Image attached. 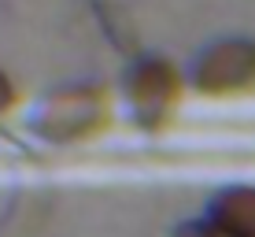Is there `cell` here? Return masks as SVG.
<instances>
[{
    "mask_svg": "<svg viewBox=\"0 0 255 237\" xmlns=\"http://www.w3.org/2000/svg\"><path fill=\"white\" fill-rule=\"evenodd\" d=\"M115 119L111 93L96 82L52 85L26 108V130L52 148H70L100 137Z\"/></svg>",
    "mask_w": 255,
    "mask_h": 237,
    "instance_id": "obj_1",
    "label": "cell"
},
{
    "mask_svg": "<svg viewBox=\"0 0 255 237\" xmlns=\"http://www.w3.org/2000/svg\"><path fill=\"white\" fill-rule=\"evenodd\" d=\"M189 82L185 71L163 52H137L119 78V100L129 126L140 134H159L174 122Z\"/></svg>",
    "mask_w": 255,
    "mask_h": 237,
    "instance_id": "obj_2",
    "label": "cell"
},
{
    "mask_svg": "<svg viewBox=\"0 0 255 237\" xmlns=\"http://www.w3.org/2000/svg\"><path fill=\"white\" fill-rule=\"evenodd\" d=\"M189 89L204 96H233L255 89V37H218L192 56Z\"/></svg>",
    "mask_w": 255,
    "mask_h": 237,
    "instance_id": "obj_3",
    "label": "cell"
},
{
    "mask_svg": "<svg viewBox=\"0 0 255 237\" xmlns=\"http://www.w3.org/2000/svg\"><path fill=\"white\" fill-rule=\"evenodd\" d=\"M207 219L230 237H255V186L218 189L207 204Z\"/></svg>",
    "mask_w": 255,
    "mask_h": 237,
    "instance_id": "obj_4",
    "label": "cell"
},
{
    "mask_svg": "<svg viewBox=\"0 0 255 237\" xmlns=\"http://www.w3.org/2000/svg\"><path fill=\"white\" fill-rule=\"evenodd\" d=\"M170 237H230V234H222V230H218V226L204 215V219H185V223H178Z\"/></svg>",
    "mask_w": 255,
    "mask_h": 237,
    "instance_id": "obj_5",
    "label": "cell"
},
{
    "mask_svg": "<svg viewBox=\"0 0 255 237\" xmlns=\"http://www.w3.org/2000/svg\"><path fill=\"white\" fill-rule=\"evenodd\" d=\"M19 108V85L11 82V74L0 67V119L11 115V111Z\"/></svg>",
    "mask_w": 255,
    "mask_h": 237,
    "instance_id": "obj_6",
    "label": "cell"
}]
</instances>
